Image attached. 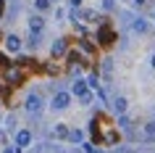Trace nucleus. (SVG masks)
Returning a JSON list of instances; mask_svg holds the SVG:
<instances>
[{"mask_svg": "<svg viewBox=\"0 0 155 153\" xmlns=\"http://www.w3.org/2000/svg\"><path fill=\"white\" fill-rule=\"evenodd\" d=\"M68 103H71V95H68V92H58V95L50 100V108H53V111H63V108H68Z\"/></svg>", "mask_w": 155, "mask_h": 153, "instance_id": "1", "label": "nucleus"}, {"mask_svg": "<svg viewBox=\"0 0 155 153\" xmlns=\"http://www.w3.org/2000/svg\"><path fill=\"white\" fill-rule=\"evenodd\" d=\"M24 106H26V111H29V113H40V108H42V98H40V95H29Z\"/></svg>", "mask_w": 155, "mask_h": 153, "instance_id": "2", "label": "nucleus"}, {"mask_svg": "<svg viewBox=\"0 0 155 153\" xmlns=\"http://www.w3.org/2000/svg\"><path fill=\"white\" fill-rule=\"evenodd\" d=\"M116 34L108 29V26H103V29H97V42H103V45H108V42H113Z\"/></svg>", "mask_w": 155, "mask_h": 153, "instance_id": "3", "label": "nucleus"}, {"mask_svg": "<svg viewBox=\"0 0 155 153\" xmlns=\"http://www.w3.org/2000/svg\"><path fill=\"white\" fill-rule=\"evenodd\" d=\"M71 90H74V95H76V98H82L84 92H90V85H87V79H76Z\"/></svg>", "mask_w": 155, "mask_h": 153, "instance_id": "4", "label": "nucleus"}, {"mask_svg": "<svg viewBox=\"0 0 155 153\" xmlns=\"http://www.w3.org/2000/svg\"><path fill=\"white\" fill-rule=\"evenodd\" d=\"M29 143H32V135H29L26 129H21V132L16 135V145H18V148H26Z\"/></svg>", "mask_w": 155, "mask_h": 153, "instance_id": "5", "label": "nucleus"}, {"mask_svg": "<svg viewBox=\"0 0 155 153\" xmlns=\"http://www.w3.org/2000/svg\"><path fill=\"white\" fill-rule=\"evenodd\" d=\"M42 26H45L42 16H32V19H29V29H32L34 34H37V32H42Z\"/></svg>", "mask_w": 155, "mask_h": 153, "instance_id": "6", "label": "nucleus"}, {"mask_svg": "<svg viewBox=\"0 0 155 153\" xmlns=\"http://www.w3.org/2000/svg\"><path fill=\"white\" fill-rule=\"evenodd\" d=\"M53 56H55V58L66 56V40H55V42H53Z\"/></svg>", "mask_w": 155, "mask_h": 153, "instance_id": "7", "label": "nucleus"}, {"mask_svg": "<svg viewBox=\"0 0 155 153\" xmlns=\"http://www.w3.org/2000/svg\"><path fill=\"white\" fill-rule=\"evenodd\" d=\"M131 29H134L137 34H145L147 32V21L145 19H134V21H131Z\"/></svg>", "mask_w": 155, "mask_h": 153, "instance_id": "8", "label": "nucleus"}, {"mask_svg": "<svg viewBox=\"0 0 155 153\" xmlns=\"http://www.w3.org/2000/svg\"><path fill=\"white\" fill-rule=\"evenodd\" d=\"M145 140H147V143H153V140H155V119L145 124Z\"/></svg>", "mask_w": 155, "mask_h": 153, "instance_id": "9", "label": "nucleus"}, {"mask_svg": "<svg viewBox=\"0 0 155 153\" xmlns=\"http://www.w3.org/2000/svg\"><path fill=\"white\" fill-rule=\"evenodd\" d=\"M113 108H116V113H124V111H126V98L118 95V98L113 100Z\"/></svg>", "mask_w": 155, "mask_h": 153, "instance_id": "10", "label": "nucleus"}, {"mask_svg": "<svg viewBox=\"0 0 155 153\" xmlns=\"http://www.w3.org/2000/svg\"><path fill=\"white\" fill-rule=\"evenodd\" d=\"M5 45H8V50H18V48H21V40H18V37H13V34H11L8 40H5Z\"/></svg>", "mask_w": 155, "mask_h": 153, "instance_id": "11", "label": "nucleus"}, {"mask_svg": "<svg viewBox=\"0 0 155 153\" xmlns=\"http://www.w3.org/2000/svg\"><path fill=\"white\" fill-rule=\"evenodd\" d=\"M55 135H58V137H63V140H68V135H71V132H68V127L58 124V127H55Z\"/></svg>", "mask_w": 155, "mask_h": 153, "instance_id": "12", "label": "nucleus"}, {"mask_svg": "<svg viewBox=\"0 0 155 153\" xmlns=\"http://www.w3.org/2000/svg\"><path fill=\"white\" fill-rule=\"evenodd\" d=\"M34 5H37V11H48L50 8V0H34Z\"/></svg>", "mask_w": 155, "mask_h": 153, "instance_id": "13", "label": "nucleus"}, {"mask_svg": "<svg viewBox=\"0 0 155 153\" xmlns=\"http://www.w3.org/2000/svg\"><path fill=\"white\" fill-rule=\"evenodd\" d=\"M68 140H71V143H84V135H82V132H71Z\"/></svg>", "mask_w": 155, "mask_h": 153, "instance_id": "14", "label": "nucleus"}, {"mask_svg": "<svg viewBox=\"0 0 155 153\" xmlns=\"http://www.w3.org/2000/svg\"><path fill=\"white\" fill-rule=\"evenodd\" d=\"M118 124L126 129V135H131V124H129V119H126V116H121V119H118Z\"/></svg>", "mask_w": 155, "mask_h": 153, "instance_id": "15", "label": "nucleus"}, {"mask_svg": "<svg viewBox=\"0 0 155 153\" xmlns=\"http://www.w3.org/2000/svg\"><path fill=\"white\" fill-rule=\"evenodd\" d=\"M108 140H105V143H110V145H113V143H118V135H116V132H108Z\"/></svg>", "mask_w": 155, "mask_h": 153, "instance_id": "16", "label": "nucleus"}, {"mask_svg": "<svg viewBox=\"0 0 155 153\" xmlns=\"http://www.w3.org/2000/svg\"><path fill=\"white\" fill-rule=\"evenodd\" d=\"M8 79H11V82H18V79H21V74H18V71H13V69H11V71H8Z\"/></svg>", "mask_w": 155, "mask_h": 153, "instance_id": "17", "label": "nucleus"}, {"mask_svg": "<svg viewBox=\"0 0 155 153\" xmlns=\"http://www.w3.org/2000/svg\"><path fill=\"white\" fill-rule=\"evenodd\" d=\"M79 100H82V103H84V106H87V103H92V92H84V95H82V98H79Z\"/></svg>", "mask_w": 155, "mask_h": 153, "instance_id": "18", "label": "nucleus"}, {"mask_svg": "<svg viewBox=\"0 0 155 153\" xmlns=\"http://www.w3.org/2000/svg\"><path fill=\"white\" fill-rule=\"evenodd\" d=\"M87 85H90V87H95V90H97V77H95V74H92L90 79H87Z\"/></svg>", "mask_w": 155, "mask_h": 153, "instance_id": "19", "label": "nucleus"}, {"mask_svg": "<svg viewBox=\"0 0 155 153\" xmlns=\"http://www.w3.org/2000/svg\"><path fill=\"white\" fill-rule=\"evenodd\" d=\"M103 8H105V11H110V8H113V0H103Z\"/></svg>", "mask_w": 155, "mask_h": 153, "instance_id": "20", "label": "nucleus"}, {"mask_svg": "<svg viewBox=\"0 0 155 153\" xmlns=\"http://www.w3.org/2000/svg\"><path fill=\"white\" fill-rule=\"evenodd\" d=\"M3 153H21V148H18V145H16V148H5Z\"/></svg>", "mask_w": 155, "mask_h": 153, "instance_id": "21", "label": "nucleus"}, {"mask_svg": "<svg viewBox=\"0 0 155 153\" xmlns=\"http://www.w3.org/2000/svg\"><path fill=\"white\" fill-rule=\"evenodd\" d=\"M121 153H137V151H134V148H124Z\"/></svg>", "mask_w": 155, "mask_h": 153, "instance_id": "22", "label": "nucleus"}, {"mask_svg": "<svg viewBox=\"0 0 155 153\" xmlns=\"http://www.w3.org/2000/svg\"><path fill=\"white\" fill-rule=\"evenodd\" d=\"M150 66H153V69H155V53H153V56H150Z\"/></svg>", "mask_w": 155, "mask_h": 153, "instance_id": "23", "label": "nucleus"}, {"mask_svg": "<svg viewBox=\"0 0 155 153\" xmlns=\"http://www.w3.org/2000/svg\"><path fill=\"white\" fill-rule=\"evenodd\" d=\"M79 3H82V0H71V5H74V8H79Z\"/></svg>", "mask_w": 155, "mask_h": 153, "instance_id": "24", "label": "nucleus"}, {"mask_svg": "<svg viewBox=\"0 0 155 153\" xmlns=\"http://www.w3.org/2000/svg\"><path fill=\"white\" fill-rule=\"evenodd\" d=\"M134 3H137V5H145V3H147V0H134Z\"/></svg>", "mask_w": 155, "mask_h": 153, "instance_id": "25", "label": "nucleus"}]
</instances>
